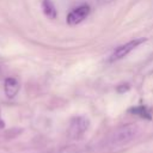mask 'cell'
I'll list each match as a JSON object with an SVG mask.
<instances>
[{
  "mask_svg": "<svg viewBox=\"0 0 153 153\" xmlns=\"http://www.w3.org/2000/svg\"><path fill=\"white\" fill-rule=\"evenodd\" d=\"M5 126V123H4V121H2V118H1V112H0V128H2Z\"/></svg>",
  "mask_w": 153,
  "mask_h": 153,
  "instance_id": "ba28073f",
  "label": "cell"
},
{
  "mask_svg": "<svg viewBox=\"0 0 153 153\" xmlns=\"http://www.w3.org/2000/svg\"><path fill=\"white\" fill-rule=\"evenodd\" d=\"M88 126H90V122L86 117L84 116L73 117L72 121L69 122L67 134L72 140H79L86 133V130L88 129Z\"/></svg>",
  "mask_w": 153,
  "mask_h": 153,
  "instance_id": "7a4b0ae2",
  "label": "cell"
},
{
  "mask_svg": "<svg viewBox=\"0 0 153 153\" xmlns=\"http://www.w3.org/2000/svg\"><path fill=\"white\" fill-rule=\"evenodd\" d=\"M42 7H43V12L45 13L47 17H49V18H55L56 17L55 6H54V4L50 0H43Z\"/></svg>",
  "mask_w": 153,
  "mask_h": 153,
  "instance_id": "8992f818",
  "label": "cell"
},
{
  "mask_svg": "<svg viewBox=\"0 0 153 153\" xmlns=\"http://www.w3.org/2000/svg\"><path fill=\"white\" fill-rule=\"evenodd\" d=\"M139 133V128L136 124H124L117 128L109 137V145L112 147H120L128 142H130Z\"/></svg>",
  "mask_w": 153,
  "mask_h": 153,
  "instance_id": "6da1fadb",
  "label": "cell"
},
{
  "mask_svg": "<svg viewBox=\"0 0 153 153\" xmlns=\"http://www.w3.org/2000/svg\"><path fill=\"white\" fill-rule=\"evenodd\" d=\"M59 153H78V148L73 145H69V146L63 147Z\"/></svg>",
  "mask_w": 153,
  "mask_h": 153,
  "instance_id": "52a82bcc",
  "label": "cell"
},
{
  "mask_svg": "<svg viewBox=\"0 0 153 153\" xmlns=\"http://www.w3.org/2000/svg\"><path fill=\"white\" fill-rule=\"evenodd\" d=\"M146 41V38H135L133 41H129L126 44H122L120 47H117L114 51V54L110 57V61H116L120 59H123L124 56H127L131 50H134L136 47H139L140 44H142Z\"/></svg>",
  "mask_w": 153,
  "mask_h": 153,
  "instance_id": "3957f363",
  "label": "cell"
},
{
  "mask_svg": "<svg viewBox=\"0 0 153 153\" xmlns=\"http://www.w3.org/2000/svg\"><path fill=\"white\" fill-rule=\"evenodd\" d=\"M90 14V6L88 5H80L76 8L72 10L67 16V23L69 25H76L81 23L86 17Z\"/></svg>",
  "mask_w": 153,
  "mask_h": 153,
  "instance_id": "277c9868",
  "label": "cell"
},
{
  "mask_svg": "<svg viewBox=\"0 0 153 153\" xmlns=\"http://www.w3.org/2000/svg\"><path fill=\"white\" fill-rule=\"evenodd\" d=\"M19 82L16 78L13 76H8L5 79V82H4V91H5V94L7 98H14L19 91Z\"/></svg>",
  "mask_w": 153,
  "mask_h": 153,
  "instance_id": "5b68a950",
  "label": "cell"
},
{
  "mask_svg": "<svg viewBox=\"0 0 153 153\" xmlns=\"http://www.w3.org/2000/svg\"><path fill=\"white\" fill-rule=\"evenodd\" d=\"M102 1H103V2H111L112 0H102Z\"/></svg>",
  "mask_w": 153,
  "mask_h": 153,
  "instance_id": "9c48e42d",
  "label": "cell"
}]
</instances>
